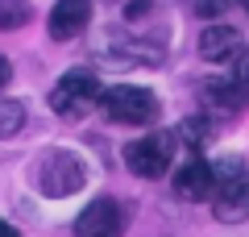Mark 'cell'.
Instances as JSON below:
<instances>
[{
    "mask_svg": "<svg viewBox=\"0 0 249 237\" xmlns=\"http://www.w3.org/2000/svg\"><path fill=\"white\" fill-rule=\"evenodd\" d=\"M204 100L212 113H241V108L249 104V50L245 46H237V50L224 59V75L208 79L204 83Z\"/></svg>",
    "mask_w": 249,
    "mask_h": 237,
    "instance_id": "6da1fadb",
    "label": "cell"
},
{
    "mask_svg": "<svg viewBox=\"0 0 249 237\" xmlns=\"http://www.w3.org/2000/svg\"><path fill=\"white\" fill-rule=\"evenodd\" d=\"M83 179H88V171H83L79 154H71V150H50V154L37 162V192L50 196V200H62V196H75L83 187Z\"/></svg>",
    "mask_w": 249,
    "mask_h": 237,
    "instance_id": "7a4b0ae2",
    "label": "cell"
},
{
    "mask_svg": "<svg viewBox=\"0 0 249 237\" xmlns=\"http://www.w3.org/2000/svg\"><path fill=\"white\" fill-rule=\"evenodd\" d=\"M100 104V79L91 75V71H67V75L54 83L50 92V108L58 117H67V121H79L83 113H91V108Z\"/></svg>",
    "mask_w": 249,
    "mask_h": 237,
    "instance_id": "3957f363",
    "label": "cell"
},
{
    "mask_svg": "<svg viewBox=\"0 0 249 237\" xmlns=\"http://www.w3.org/2000/svg\"><path fill=\"white\" fill-rule=\"evenodd\" d=\"M104 113L121 125H150L158 117V100L150 88H133V83H121V88H108L100 96Z\"/></svg>",
    "mask_w": 249,
    "mask_h": 237,
    "instance_id": "277c9868",
    "label": "cell"
},
{
    "mask_svg": "<svg viewBox=\"0 0 249 237\" xmlns=\"http://www.w3.org/2000/svg\"><path fill=\"white\" fill-rule=\"evenodd\" d=\"M170 150H175V138L170 133H145V138L129 141L124 146V167L142 179H162L170 171Z\"/></svg>",
    "mask_w": 249,
    "mask_h": 237,
    "instance_id": "5b68a950",
    "label": "cell"
},
{
    "mask_svg": "<svg viewBox=\"0 0 249 237\" xmlns=\"http://www.w3.org/2000/svg\"><path fill=\"white\" fill-rule=\"evenodd\" d=\"M121 229H124V208L108 196L91 200L75 220V237H121Z\"/></svg>",
    "mask_w": 249,
    "mask_h": 237,
    "instance_id": "8992f818",
    "label": "cell"
},
{
    "mask_svg": "<svg viewBox=\"0 0 249 237\" xmlns=\"http://www.w3.org/2000/svg\"><path fill=\"white\" fill-rule=\"evenodd\" d=\"M175 196L187 204H199V200H212L216 196V175H212V162L204 158H191L175 171Z\"/></svg>",
    "mask_w": 249,
    "mask_h": 237,
    "instance_id": "52a82bcc",
    "label": "cell"
},
{
    "mask_svg": "<svg viewBox=\"0 0 249 237\" xmlns=\"http://www.w3.org/2000/svg\"><path fill=\"white\" fill-rule=\"evenodd\" d=\"M212 212H216V220H224V225L249 220V171H241L237 179H229V183L212 196Z\"/></svg>",
    "mask_w": 249,
    "mask_h": 237,
    "instance_id": "ba28073f",
    "label": "cell"
},
{
    "mask_svg": "<svg viewBox=\"0 0 249 237\" xmlns=\"http://www.w3.org/2000/svg\"><path fill=\"white\" fill-rule=\"evenodd\" d=\"M88 21H91V0H58L50 9V38L71 42L88 29Z\"/></svg>",
    "mask_w": 249,
    "mask_h": 237,
    "instance_id": "9c48e42d",
    "label": "cell"
},
{
    "mask_svg": "<svg viewBox=\"0 0 249 237\" xmlns=\"http://www.w3.org/2000/svg\"><path fill=\"white\" fill-rule=\"evenodd\" d=\"M241 46V34L232 25H208L204 34H199V59L208 62H224L232 50Z\"/></svg>",
    "mask_w": 249,
    "mask_h": 237,
    "instance_id": "30bf717a",
    "label": "cell"
},
{
    "mask_svg": "<svg viewBox=\"0 0 249 237\" xmlns=\"http://www.w3.org/2000/svg\"><path fill=\"white\" fill-rule=\"evenodd\" d=\"M34 21V4L29 0H0V29L13 34V29H25Z\"/></svg>",
    "mask_w": 249,
    "mask_h": 237,
    "instance_id": "8fae6325",
    "label": "cell"
},
{
    "mask_svg": "<svg viewBox=\"0 0 249 237\" xmlns=\"http://www.w3.org/2000/svg\"><path fill=\"white\" fill-rule=\"evenodd\" d=\"M21 129H25V108H21L17 100H4V96H0V141L17 138Z\"/></svg>",
    "mask_w": 249,
    "mask_h": 237,
    "instance_id": "7c38bea8",
    "label": "cell"
},
{
    "mask_svg": "<svg viewBox=\"0 0 249 237\" xmlns=\"http://www.w3.org/2000/svg\"><path fill=\"white\" fill-rule=\"evenodd\" d=\"M178 138H183L187 146H204V141L212 138V125H208V117H187V121L178 125Z\"/></svg>",
    "mask_w": 249,
    "mask_h": 237,
    "instance_id": "4fadbf2b",
    "label": "cell"
},
{
    "mask_svg": "<svg viewBox=\"0 0 249 237\" xmlns=\"http://www.w3.org/2000/svg\"><path fill=\"white\" fill-rule=\"evenodd\" d=\"M229 4H232V0H196V13H199V17H220Z\"/></svg>",
    "mask_w": 249,
    "mask_h": 237,
    "instance_id": "5bb4252c",
    "label": "cell"
},
{
    "mask_svg": "<svg viewBox=\"0 0 249 237\" xmlns=\"http://www.w3.org/2000/svg\"><path fill=\"white\" fill-rule=\"evenodd\" d=\"M13 79V67H9V59H4V54H0V88H4V83H9Z\"/></svg>",
    "mask_w": 249,
    "mask_h": 237,
    "instance_id": "9a60e30c",
    "label": "cell"
},
{
    "mask_svg": "<svg viewBox=\"0 0 249 237\" xmlns=\"http://www.w3.org/2000/svg\"><path fill=\"white\" fill-rule=\"evenodd\" d=\"M0 237H17V229H13L9 220H0Z\"/></svg>",
    "mask_w": 249,
    "mask_h": 237,
    "instance_id": "2e32d148",
    "label": "cell"
}]
</instances>
